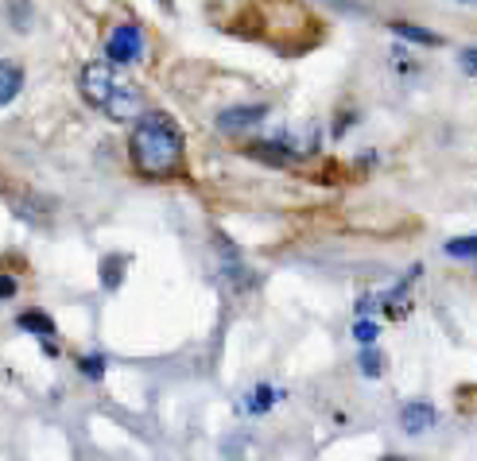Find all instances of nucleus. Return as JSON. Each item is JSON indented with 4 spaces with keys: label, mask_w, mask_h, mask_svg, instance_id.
Masks as SVG:
<instances>
[{
    "label": "nucleus",
    "mask_w": 477,
    "mask_h": 461,
    "mask_svg": "<svg viewBox=\"0 0 477 461\" xmlns=\"http://www.w3.org/2000/svg\"><path fill=\"white\" fill-rule=\"evenodd\" d=\"M133 163L152 179L175 175L183 163V132L167 113H140L133 128Z\"/></svg>",
    "instance_id": "obj_1"
},
{
    "label": "nucleus",
    "mask_w": 477,
    "mask_h": 461,
    "mask_svg": "<svg viewBox=\"0 0 477 461\" xmlns=\"http://www.w3.org/2000/svg\"><path fill=\"white\" fill-rule=\"evenodd\" d=\"M82 93L94 109H101L109 121H136L144 113V97L133 82H124L117 70L105 63H90L82 70Z\"/></svg>",
    "instance_id": "obj_2"
},
{
    "label": "nucleus",
    "mask_w": 477,
    "mask_h": 461,
    "mask_svg": "<svg viewBox=\"0 0 477 461\" xmlns=\"http://www.w3.org/2000/svg\"><path fill=\"white\" fill-rule=\"evenodd\" d=\"M105 54H109V63L113 66H124V63H136L140 54H144V32L136 24H121V27H113V35L105 43Z\"/></svg>",
    "instance_id": "obj_3"
},
{
    "label": "nucleus",
    "mask_w": 477,
    "mask_h": 461,
    "mask_svg": "<svg viewBox=\"0 0 477 461\" xmlns=\"http://www.w3.org/2000/svg\"><path fill=\"white\" fill-rule=\"evenodd\" d=\"M264 117H268L264 105H229L218 113V128L234 136V132H244V128H256Z\"/></svg>",
    "instance_id": "obj_4"
},
{
    "label": "nucleus",
    "mask_w": 477,
    "mask_h": 461,
    "mask_svg": "<svg viewBox=\"0 0 477 461\" xmlns=\"http://www.w3.org/2000/svg\"><path fill=\"white\" fill-rule=\"evenodd\" d=\"M439 423V411L431 407V403H408V407L400 411V427L408 430V435H423Z\"/></svg>",
    "instance_id": "obj_5"
},
{
    "label": "nucleus",
    "mask_w": 477,
    "mask_h": 461,
    "mask_svg": "<svg viewBox=\"0 0 477 461\" xmlns=\"http://www.w3.org/2000/svg\"><path fill=\"white\" fill-rule=\"evenodd\" d=\"M20 90H24V66L0 63V109H5L12 97H20Z\"/></svg>",
    "instance_id": "obj_6"
},
{
    "label": "nucleus",
    "mask_w": 477,
    "mask_h": 461,
    "mask_svg": "<svg viewBox=\"0 0 477 461\" xmlns=\"http://www.w3.org/2000/svg\"><path fill=\"white\" fill-rule=\"evenodd\" d=\"M388 32L400 35V39H408V43H419V47H442V35L431 32V27H419V24H393Z\"/></svg>",
    "instance_id": "obj_7"
},
{
    "label": "nucleus",
    "mask_w": 477,
    "mask_h": 461,
    "mask_svg": "<svg viewBox=\"0 0 477 461\" xmlns=\"http://www.w3.org/2000/svg\"><path fill=\"white\" fill-rule=\"evenodd\" d=\"M249 155H253V160H260V163H272V167H283V163L295 160V152L283 148V143H253Z\"/></svg>",
    "instance_id": "obj_8"
},
{
    "label": "nucleus",
    "mask_w": 477,
    "mask_h": 461,
    "mask_svg": "<svg viewBox=\"0 0 477 461\" xmlns=\"http://www.w3.org/2000/svg\"><path fill=\"white\" fill-rule=\"evenodd\" d=\"M16 326L27 329V334H39L43 341H51V338H55V326H51V319H47L43 310H24L20 319H16Z\"/></svg>",
    "instance_id": "obj_9"
},
{
    "label": "nucleus",
    "mask_w": 477,
    "mask_h": 461,
    "mask_svg": "<svg viewBox=\"0 0 477 461\" xmlns=\"http://www.w3.org/2000/svg\"><path fill=\"white\" fill-rule=\"evenodd\" d=\"M442 252L451 256V260H477V233H470V237H454V240H446V244H442Z\"/></svg>",
    "instance_id": "obj_10"
},
{
    "label": "nucleus",
    "mask_w": 477,
    "mask_h": 461,
    "mask_svg": "<svg viewBox=\"0 0 477 461\" xmlns=\"http://www.w3.org/2000/svg\"><path fill=\"white\" fill-rule=\"evenodd\" d=\"M357 361H361V372H365L369 380H377L381 372H384V353L377 349V345H361V357H357Z\"/></svg>",
    "instance_id": "obj_11"
},
{
    "label": "nucleus",
    "mask_w": 477,
    "mask_h": 461,
    "mask_svg": "<svg viewBox=\"0 0 477 461\" xmlns=\"http://www.w3.org/2000/svg\"><path fill=\"white\" fill-rule=\"evenodd\" d=\"M272 403H276V392H272L268 384H260L256 392H253L249 399H244V411H249V415H264V411L272 407Z\"/></svg>",
    "instance_id": "obj_12"
},
{
    "label": "nucleus",
    "mask_w": 477,
    "mask_h": 461,
    "mask_svg": "<svg viewBox=\"0 0 477 461\" xmlns=\"http://www.w3.org/2000/svg\"><path fill=\"white\" fill-rule=\"evenodd\" d=\"M353 338H357L361 345H373V341L381 338V326L369 322V319H361V322H353Z\"/></svg>",
    "instance_id": "obj_13"
},
{
    "label": "nucleus",
    "mask_w": 477,
    "mask_h": 461,
    "mask_svg": "<svg viewBox=\"0 0 477 461\" xmlns=\"http://www.w3.org/2000/svg\"><path fill=\"white\" fill-rule=\"evenodd\" d=\"M78 368H82L90 380H101V377H105V361H101V357H82Z\"/></svg>",
    "instance_id": "obj_14"
},
{
    "label": "nucleus",
    "mask_w": 477,
    "mask_h": 461,
    "mask_svg": "<svg viewBox=\"0 0 477 461\" xmlns=\"http://www.w3.org/2000/svg\"><path fill=\"white\" fill-rule=\"evenodd\" d=\"M458 63H462V70H466V74H473L477 78V47H466L458 54Z\"/></svg>",
    "instance_id": "obj_15"
},
{
    "label": "nucleus",
    "mask_w": 477,
    "mask_h": 461,
    "mask_svg": "<svg viewBox=\"0 0 477 461\" xmlns=\"http://www.w3.org/2000/svg\"><path fill=\"white\" fill-rule=\"evenodd\" d=\"M12 291H16V283H12L8 276H0V299H8Z\"/></svg>",
    "instance_id": "obj_16"
},
{
    "label": "nucleus",
    "mask_w": 477,
    "mask_h": 461,
    "mask_svg": "<svg viewBox=\"0 0 477 461\" xmlns=\"http://www.w3.org/2000/svg\"><path fill=\"white\" fill-rule=\"evenodd\" d=\"M462 5H477V0H462Z\"/></svg>",
    "instance_id": "obj_17"
},
{
    "label": "nucleus",
    "mask_w": 477,
    "mask_h": 461,
    "mask_svg": "<svg viewBox=\"0 0 477 461\" xmlns=\"http://www.w3.org/2000/svg\"><path fill=\"white\" fill-rule=\"evenodd\" d=\"M164 8H171V0H164Z\"/></svg>",
    "instance_id": "obj_18"
}]
</instances>
